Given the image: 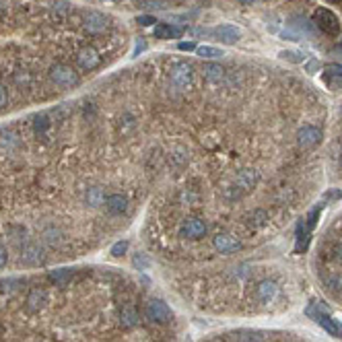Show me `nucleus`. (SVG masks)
Segmentation results:
<instances>
[{"label":"nucleus","mask_w":342,"mask_h":342,"mask_svg":"<svg viewBox=\"0 0 342 342\" xmlns=\"http://www.w3.org/2000/svg\"><path fill=\"white\" fill-rule=\"evenodd\" d=\"M181 334L165 295L118 266L0 274V342H181Z\"/></svg>","instance_id":"nucleus-1"},{"label":"nucleus","mask_w":342,"mask_h":342,"mask_svg":"<svg viewBox=\"0 0 342 342\" xmlns=\"http://www.w3.org/2000/svg\"><path fill=\"white\" fill-rule=\"evenodd\" d=\"M264 270L250 264L221 266L219 262L159 266L165 285L185 305L204 314H256L281 307L283 285Z\"/></svg>","instance_id":"nucleus-2"},{"label":"nucleus","mask_w":342,"mask_h":342,"mask_svg":"<svg viewBox=\"0 0 342 342\" xmlns=\"http://www.w3.org/2000/svg\"><path fill=\"white\" fill-rule=\"evenodd\" d=\"M200 342H309L303 336L281 332V330H254V328H239L227 330L206 336Z\"/></svg>","instance_id":"nucleus-3"},{"label":"nucleus","mask_w":342,"mask_h":342,"mask_svg":"<svg viewBox=\"0 0 342 342\" xmlns=\"http://www.w3.org/2000/svg\"><path fill=\"white\" fill-rule=\"evenodd\" d=\"M314 25L330 37H336L340 33V21L330 8H318L314 12Z\"/></svg>","instance_id":"nucleus-4"},{"label":"nucleus","mask_w":342,"mask_h":342,"mask_svg":"<svg viewBox=\"0 0 342 342\" xmlns=\"http://www.w3.org/2000/svg\"><path fill=\"white\" fill-rule=\"evenodd\" d=\"M210 35H214L216 39H221L223 43H237L239 37H241V31L237 27H233V25H219V27H214L210 31Z\"/></svg>","instance_id":"nucleus-5"},{"label":"nucleus","mask_w":342,"mask_h":342,"mask_svg":"<svg viewBox=\"0 0 342 342\" xmlns=\"http://www.w3.org/2000/svg\"><path fill=\"white\" fill-rule=\"evenodd\" d=\"M181 33H183L181 27L169 25V23H159V25H155V29H153L155 39H177Z\"/></svg>","instance_id":"nucleus-6"},{"label":"nucleus","mask_w":342,"mask_h":342,"mask_svg":"<svg viewBox=\"0 0 342 342\" xmlns=\"http://www.w3.org/2000/svg\"><path fill=\"white\" fill-rule=\"evenodd\" d=\"M196 54H198L202 60H212V58H221V56H225L223 50L212 48V45H198V48H196Z\"/></svg>","instance_id":"nucleus-7"},{"label":"nucleus","mask_w":342,"mask_h":342,"mask_svg":"<svg viewBox=\"0 0 342 342\" xmlns=\"http://www.w3.org/2000/svg\"><path fill=\"white\" fill-rule=\"evenodd\" d=\"M318 322L324 326V328L326 330H328V332H332L334 336H338V334H342V326L340 324H336V322H332L328 316H318Z\"/></svg>","instance_id":"nucleus-8"},{"label":"nucleus","mask_w":342,"mask_h":342,"mask_svg":"<svg viewBox=\"0 0 342 342\" xmlns=\"http://www.w3.org/2000/svg\"><path fill=\"white\" fill-rule=\"evenodd\" d=\"M196 48H198V45L192 43V41H181V43H179V50H181V52H192V50H196Z\"/></svg>","instance_id":"nucleus-9"},{"label":"nucleus","mask_w":342,"mask_h":342,"mask_svg":"<svg viewBox=\"0 0 342 342\" xmlns=\"http://www.w3.org/2000/svg\"><path fill=\"white\" fill-rule=\"evenodd\" d=\"M138 23H141V25H145V27H149V25L157 23V21H155V17H147V14H145V17H138Z\"/></svg>","instance_id":"nucleus-10"},{"label":"nucleus","mask_w":342,"mask_h":342,"mask_svg":"<svg viewBox=\"0 0 342 342\" xmlns=\"http://www.w3.org/2000/svg\"><path fill=\"white\" fill-rule=\"evenodd\" d=\"M281 56H283V58H289L291 62H301V58H295V56H297V54H293V52H283Z\"/></svg>","instance_id":"nucleus-11"},{"label":"nucleus","mask_w":342,"mask_h":342,"mask_svg":"<svg viewBox=\"0 0 342 342\" xmlns=\"http://www.w3.org/2000/svg\"><path fill=\"white\" fill-rule=\"evenodd\" d=\"M239 2H241V4H254L256 0H239Z\"/></svg>","instance_id":"nucleus-12"},{"label":"nucleus","mask_w":342,"mask_h":342,"mask_svg":"<svg viewBox=\"0 0 342 342\" xmlns=\"http://www.w3.org/2000/svg\"><path fill=\"white\" fill-rule=\"evenodd\" d=\"M330 2H340V0H330Z\"/></svg>","instance_id":"nucleus-13"}]
</instances>
